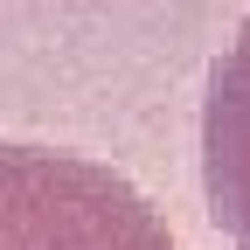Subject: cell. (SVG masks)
I'll return each instance as SVG.
<instances>
[{"mask_svg": "<svg viewBox=\"0 0 250 250\" xmlns=\"http://www.w3.org/2000/svg\"><path fill=\"white\" fill-rule=\"evenodd\" d=\"M202 195L236 250H250V21L215 56L202 98Z\"/></svg>", "mask_w": 250, "mask_h": 250, "instance_id": "2", "label": "cell"}, {"mask_svg": "<svg viewBox=\"0 0 250 250\" xmlns=\"http://www.w3.org/2000/svg\"><path fill=\"white\" fill-rule=\"evenodd\" d=\"M0 250H181L167 215L118 167L0 139Z\"/></svg>", "mask_w": 250, "mask_h": 250, "instance_id": "1", "label": "cell"}]
</instances>
